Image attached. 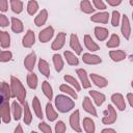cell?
Masks as SVG:
<instances>
[{
    "instance_id": "obj_1",
    "label": "cell",
    "mask_w": 133,
    "mask_h": 133,
    "mask_svg": "<svg viewBox=\"0 0 133 133\" xmlns=\"http://www.w3.org/2000/svg\"><path fill=\"white\" fill-rule=\"evenodd\" d=\"M10 90H11V98H18L19 102L21 104H24L25 98H26V89L21 83V81L15 77H10Z\"/></svg>"
},
{
    "instance_id": "obj_2",
    "label": "cell",
    "mask_w": 133,
    "mask_h": 133,
    "mask_svg": "<svg viewBox=\"0 0 133 133\" xmlns=\"http://www.w3.org/2000/svg\"><path fill=\"white\" fill-rule=\"evenodd\" d=\"M55 106L58 109V111L65 113V112H69L70 110H72L74 108L75 102L64 95H58L55 98Z\"/></svg>"
},
{
    "instance_id": "obj_3",
    "label": "cell",
    "mask_w": 133,
    "mask_h": 133,
    "mask_svg": "<svg viewBox=\"0 0 133 133\" xmlns=\"http://www.w3.org/2000/svg\"><path fill=\"white\" fill-rule=\"evenodd\" d=\"M116 111L112 105H108L107 109L104 112V116L102 118V123L105 125H111L116 121Z\"/></svg>"
},
{
    "instance_id": "obj_4",
    "label": "cell",
    "mask_w": 133,
    "mask_h": 133,
    "mask_svg": "<svg viewBox=\"0 0 133 133\" xmlns=\"http://www.w3.org/2000/svg\"><path fill=\"white\" fill-rule=\"evenodd\" d=\"M121 31L124 35V37L129 41L130 39V36H131V26H130V21L128 19V17L126 15L123 16V19H122V27H121Z\"/></svg>"
},
{
    "instance_id": "obj_5",
    "label": "cell",
    "mask_w": 133,
    "mask_h": 133,
    "mask_svg": "<svg viewBox=\"0 0 133 133\" xmlns=\"http://www.w3.org/2000/svg\"><path fill=\"white\" fill-rule=\"evenodd\" d=\"M0 112H1V118L3 123L8 124L10 122V107L8 100H6L3 104L0 105Z\"/></svg>"
},
{
    "instance_id": "obj_6",
    "label": "cell",
    "mask_w": 133,
    "mask_h": 133,
    "mask_svg": "<svg viewBox=\"0 0 133 133\" xmlns=\"http://www.w3.org/2000/svg\"><path fill=\"white\" fill-rule=\"evenodd\" d=\"M54 34V29L52 26H48L45 29H43L39 33H38V39L41 43H47L49 42Z\"/></svg>"
},
{
    "instance_id": "obj_7",
    "label": "cell",
    "mask_w": 133,
    "mask_h": 133,
    "mask_svg": "<svg viewBox=\"0 0 133 133\" xmlns=\"http://www.w3.org/2000/svg\"><path fill=\"white\" fill-rule=\"evenodd\" d=\"M80 114H79V110H75L71 116H70V125L72 127L73 130H75L76 132H81L82 129L80 127Z\"/></svg>"
},
{
    "instance_id": "obj_8",
    "label": "cell",
    "mask_w": 133,
    "mask_h": 133,
    "mask_svg": "<svg viewBox=\"0 0 133 133\" xmlns=\"http://www.w3.org/2000/svg\"><path fill=\"white\" fill-rule=\"evenodd\" d=\"M35 43V35H34V32L32 30H27L26 34L24 35L23 39H22V45L23 47L25 48H30L34 45Z\"/></svg>"
},
{
    "instance_id": "obj_9",
    "label": "cell",
    "mask_w": 133,
    "mask_h": 133,
    "mask_svg": "<svg viewBox=\"0 0 133 133\" xmlns=\"http://www.w3.org/2000/svg\"><path fill=\"white\" fill-rule=\"evenodd\" d=\"M64 43H65V33L64 32H59L57 34V36L55 37L54 42L52 43V50L56 51V50H60L63 46H64Z\"/></svg>"
},
{
    "instance_id": "obj_10",
    "label": "cell",
    "mask_w": 133,
    "mask_h": 133,
    "mask_svg": "<svg viewBox=\"0 0 133 133\" xmlns=\"http://www.w3.org/2000/svg\"><path fill=\"white\" fill-rule=\"evenodd\" d=\"M108 20H109V14L107 11H100L90 17V21L95 22V23L106 24V23H108Z\"/></svg>"
},
{
    "instance_id": "obj_11",
    "label": "cell",
    "mask_w": 133,
    "mask_h": 133,
    "mask_svg": "<svg viewBox=\"0 0 133 133\" xmlns=\"http://www.w3.org/2000/svg\"><path fill=\"white\" fill-rule=\"evenodd\" d=\"M70 46L71 48L76 52V54H81L82 53V46L80 45L79 38L75 33H72L70 36Z\"/></svg>"
},
{
    "instance_id": "obj_12",
    "label": "cell",
    "mask_w": 133,
    "mask_h": 133,
    "mask_svg": "<svg viewBox=\"0 0 133 133\" xmlns=\"http://www.w3.org/2000/svg\"><path fill=\"white\" fill-rule=\"evenodd\" d=\"M90 79L91 81L95 83L96 86L100 87V88H103V87H106L108 85V80L103 77V76H100L98 74H90Z\"/></svg>"
},
{
    "instance_id": "obj_13",
    "label": "cell",
    "mask_w": 133,
    "mask_h": 133,
    "mask_svg": "<svg viewBox=\"0 0 133 133\" xmlns=\"http://www.w3.org/2000/svg\"><path fill=\"white\" fill-rule=\"evenodd\" d=\"M82 60L86 64H99L102 62V59L98 55L90 54V53H84L82 56Z\"/></svg>"
},
{
    "instance_id": "obj_14",
    "label": "cell",
    "mask_w": 133,
    "mask_h": 133,
    "mask_svg": "<svg viewBox=\"0 0 133 133\" xmlns=\"http://www.w3.org/2000/svg\"><path fill=\"white\" fill-rule=\"evenodd\" d=\"M111 101H112V103L118 108V110H121V111L125 110V108H126V103H125L124 97H123L121 94H113V95L111 96Z\"/></svg>"
},
{
    "instance_id": "obj_15",
    "label": "cell",
    "mask_w": 133,
    "mask_h": 133,
    "mask_svg": "<svg viewBox=\"0 0 133 133\" xmlns=\"http://www.w3.org/2000/svg\"><path fill=\"white\" fill-rule=\"evenodd\" d=\"M35 60H36V55L34 52H31L29 53L25 59H24V66L29 71H33V68H34V64H35Z\"/></svg>"
},
{
    "instance_id": "obj_16",
    "label": "cell",
    "mask_w": 133,
    "mask_h": 133,
    "mask_svg": "<svg viewBox=\"0 0 133 133\" xmlns=\"http://www.w3.org/2000/svg\"><path fill=\"white\" fill-rule=\"evenodd\" d=\"M76 73H77V75H78V77H79V79H80V81H81V83H82L83 88H88V87H90L91 83H90L89 80H88L86 71H85L84 69H78V70L76 71Z\"/></svg>"
},
{
    "instance_id": "obj_17",
    "label": "cell",
    "mask_w": 133,
    "mask_h": 133,
    "mask_svg": "<svg viewBox=\"0 0 133 133\" xmlns=\"http://www.w3.org/2000/svg\"><path fill=\"white\" fill-rule=\"evenodd\" d=\"M82 107H83V109H84L86 112H88L89 114H91V115H94V116H97V115H98V114H97V111H96V108H95V106L92 105L91 100H90L88 97H85V98H84V100H83V102H82Z\"/></svg>"
},
{
    "instance_id": "obj_18",
    "label": "cell",
    "mask_w": 133,
    "mask_h": 133,
    "mask_svg": "<svg viewBox=\"0 0 133 133\" xmlns=\"http://www.w3.org/2000/svg\"><path fill=\"white\" fill-rule=\"evenodd\" d=\"M84 45H85V47L89 50V51H98L99 49H100V47H99V45L96 43V42H94V39L91 38V36L89 35V34H85L84 35Z\"/></svg>"
},
{
    "instance_id": "obj_19",
    "label": "cell",
    "mask_w": 133,
    "mask_h": 133,
    "mask_svg": "<svg viewBox=\"0 0 133 133\" xmlns=\"http://www.w3.org/2000/svg\"><path fill=\"white\" fill-rule=\"evenodd\" d=\"M47 19H48V11H47V9H42L39 12H38V15L35 17V19H34V24L36 25V26H43L45 23H46V21H47Z\"/></svg>"
},
{
    "instance_id": "obj_20",
    "label": "cell",
    "mask_w": 133,
    "mask_h": 133,
    "mask_svg": "<svg viewBox=\"0 0 133 133\" xmlns=\"http://www.w3.org/2000/svg\"><path fill=\"white\" fill-rule=\"evenodd\" d=\"M89 95L94 99V101H95V103H96L97 106H101L104 103L105 99H106V97H105L104 94H102L100 91H97V90H90L89 91Z\"/></svg>"
},
{
    "instance_id": "obj_21",
    "label": "cell",
    "mask_w": 133,
    "mask_h": 133,
    "mask_svg": "<svg viewBox=\"0 0 133 133\" xmlns=\"http://www.w3.org/2000/svg\"><path fill=\"white\" fill-rule=\"evenodd\" d=\"M109 56L113 61H122L126 58V53L123 50H112L109 52Z\"/></svg>"
},
{
    "instance_id": "obj_22",
    "label": "cell",
    "mask_w": 133,
    "mask_h": 133,
    "mask_svg": "<svg viewBox=\"0 0 133 133\" xmlns=\"http://www.w3.org/2000/svg\"><path fill=\"white\" fill-rule=\"evenodd\" d=\"M108 29H106L105 27H95V35L99 41H105L108 36Z\"/></svg>"
},
{
    "instance_id": "obj_23",
    "label": "cell",
    "mask_w": 133,
    "mask_h": 133,
    "mask_svg": "<svg viewBox=\"0 0 133 133\" xmlns=\"http://www.w3.org/2000/svg\"><path fill=\"white\" fill-rule=\"evenodd\" d=\"M0 45L4 49H7L10 46V35L8 32L0 30Z\"/></svg>"
},
{
    "instance_id": "obj_24",
    "label": "cell",
    "mask_w": 133,
    "mask_h": 133,
    "mask_svg": "<svg viewBox=\"0 0 133 133\" xmlns=\"http://www.w3.org/2000/svg\"><path fill=\"white\" fill-rule=\"evenodd\" d=\"M11 30L14 32H16V33H21L24 30L23 23H22V21L20 19L15 18V17L11 18Z\"/></svg>"
},
{
    "instance_id": "obj_25",
    "label": "cell",
    "mask_w": 133,
    "mask_h": 133,
    "mask_svg": "<svg viewBox=\"0 0 133 133\" xmlns=\"http://www.w3.org/2000/svg\"><path fill=\"white\" fill-rule=\"evenodd\" d=\"M38 70L42 73V75H44L45 77H50V68H49V63L45 60V59H39L38 60Z\"/></svg>"
},
{
    "instance_id": "obj_26",
    "label": "cell",
    "mask_w": 133,
    "mask_h": 133,
    "mask_svg": "<svg viewBox=\"0 0 133 133\" xmlns=\"http://www.w3.org/2000/svg\"><path fill=\"white\" fill-rule=\"evenodd\" d=\"M32 108H33V111H34L35 115H36L38 118H43V117H44L43 110H42V106H41V103H39V100H38L37 97H34L33 100H32Z\"/></svg>"
},
{
    "instance_id": "obj_27",
    "label": "cell",
    "mask_w": 133,
    "mask_h": 133,
    "mask_svg": "<svg viewBox=\"0 0 133 133\" xmlns=\"http://www.w3.org/2000/svg\"><path fill=\"white\" fill-rule=\"evenodd\" d=\"M46 115H47V118L50 122H53L58 117L57 112L54 110V108H53V106H52V104L50 102L47 103V105H46Z\"/></svg>"
},
{
    "instance_id": "obj_28",
    "label": "cell",
    "mask_w": 133,
    "mask_h": 133,
    "mask_svg": "<svg viewBox=\"0 0 133 133\" xmlns=\"http://www.w3.org/2000/svg\"><path fill=\"white\" fill-rule=\"evenodd\" d=\"M11 111H12V115H14V118L16 121H19L22 116V107L19 103H17L16 101L12 102L11 104Z\"/></svg>"
},
{
    "instance_id": "obj_29",
    "label": "cell",
    "mask_w": 133,
    "mask_h": 133,
    "mask_svg": "<svg viewBox=\"0 0 133 133\" xmlns=\"http://www.w3.org/2000/svg\"><path fill=\"white\" fill-rule=\"evenodd\" d=\"M83 128L85 130L86 133H94L96 131V128H95V123L91 118L89 117H85L83 119Z\"/></svg>"
},
{
    "instance_id": "obj_30",
    "label": "cell",
    "mask_w": 133,
    "mask_h": 133,
    "mask_svg": "<svg viewBox=\"0 0 133 133\" xmlns=\"http://www.w3.org/2000/svg\"><path fill=\"white\" fill-rule=\"evenodd\" d=\"M64 57H65L66 62L70 65H78L79 60H78V57L74 53H72L70 51H64Z\"/></svg>"
},
{
    "instance_id": "obj_31",
    "label": "cell",
    "mask_w": 133,
    "mask_h": 133,
    "mask_svg": "<svg viewBox=\"0 0 133 133\" xmlns=\"http://www.w3.org/2000/svg\"><path fill=\"white\" fill-rule=\"evenodd\" d=\"M23 105H24V116H23L24 123H25L26 125H30V124H31V121H32V114H31L29 105H28L27 102H24Z\"/></svg>"
},
{
    "instance_id": "obj_32",
    "label": "cell",
    "mask_w": 133,
    "mask_h": 133,
    "mask_svg": "<svg viewBox=\"0 0 133 133\" xmlns=\"http://www.w3.org/2000/svg\"><path fill=\"white\" fill-rule=\"evenodd\" d=\"M27 84L31 89H35L37 86V76L32 71L27 75Z\"/></svg>"
},
{
    "instance_id": "obj_33",
    "label": "cell",
    "mask_w": 133,
    "mask_h": 133,
    "mask_svg": "<svg viewBox=\"0 0 133 133\" xmlns=\"http://www.w3.org/2000/svg\"><path fill=\"white\" fill-rule=\"evenodd\" d=\"M42 89H43L45 96L49 100H52V98H53V89H52V87H51V85H50V83L48 81H44L42 83Z\"/></svg>"
},
{
    "instance_id": "obj_34",
    "label": "cell",
    "mask_w": 133,
    "mask_h": 133,
    "mask_svg": "<svg viewBox=\"0 0 133 133\" xmlns=\"http://www.w3.org/2000/svg\"><path fill=\"white\" fill-rule=\"evenodd\" d=\"M80 8H81V10H82L83 12H85V14H91V12H94L95 9H96V8H94V7L91 6V3L89 2V0H82V1L80 2Z\"/></svg>"
},
{
    "instance_id": "obj_35",
    "label": "cell",
    "mask_w": 133,
    "mask_h": 133,
    "mask_svg": "<svg viewBox=\"0 0 133 133\" xmlns=\"http://www.w3.org/2000/svg\"><path fill=\"white\" fill-rule=\"evenodd\" d=\"M53 63H54L56 72H60L63 69V59L59 54L53 55Z\"/></svg>"
},
{
    "instance_id": "obj_36",
    "label": "cell",
    "mask_w": 133,
    "mask_h": 133,
    "mask_svg": "<svg viewBox=\"0 0 133 133\" xmlns=\"http://www.w3.org/2000/svg\"><path fill=\"white\" fill-rule=\"evenodd\" d=\"M11 10L16 14H20L23 10V2L21 0H9Z\"/></svg>"
},
{
    "instance_id": "obj_37",
    "label": "cell",
    "mask_w": 133,
    "mask_h": 133,
    "mask_svg": "<svg viewBox=\"0 0 133 133\" xmlns=\"http://www.w3.org/2000/svg\"><path fill=\"white\" fill-rule=\"evenodd\" d=\"M119 42H121V41H119V36H118L117 34L113 33V34L110 36V38L108 39L106 46H107L108 48H116V47L119 46V44H121Z\"/></svg>"
},
{
    "instance_id": "obj_38",
    "label": "cell",
    "mask_w": 133,
    "mask_h": 133,
    "mask_svg": "<svg viewBox=\"0 0 133 133\" xmlns=\"http://www.w3.org/2000/svg\"><path fill=\"white\" fill-rule=\"evenodd\" d=\"M63 79H64V81H65L66 83H69V84H71L73 87H75L76 91H80V89H81V86L79 85L78 81H77V80H76L74 77H72L71 75H64Z\"/></svg>"
},
{
    "instance_id": "obj_39",
    "label": "cell",
    "mask_w": 133,
    "mask_h": 133,
    "mask_svg": "<svg viewBox=\"0 0 133 133\" xmlns=\"http://www.w3.org/2000/svg\"><path fill=\"white\" fill-rule=\"evenodd\" d=\"M59 89H60V91L65 92L66 95H70V96H71L72 98H74V99H77V98H78L77 92H76L71 86H69L68 84H61L60 87H59Z\"/></svg>"
},
{
    "instance_id": "obj_40",
    "label": "cell",
    "mask_w": 133,
    "mask_h": 133,
    "mask_svg": "<svg viewBox=\"0 0 133 133\" xmlns=\"http://www.w3.org/2000/svg\"><path fill=\"white\" fill-rule=\"evenodd\" d=\"M38 9V3L35 0H30L27 4V12L30 16H33Z\"/></svg>"
},
{
    "instance_id": "obj_41",
    "label": "cell",
    "mask_w": 133,
    "mask_h": 133,
    "mask_svg": "<svg viewBox=\"0 0 133 133\" xmlns=\"http://www.w3.org/2000/svg\"><path fill=\"white\" fill-rule=\"evenodd\" d=\"M12 53L10 51H3L0 52V62H7L11 59Z\"/></svg>"
},
{
    "instance_id": "obj_42",
    "label": "cell",
    "mask_w": 133,
    "mask_h": 133,
    "mask_svg": "<svg viewBox=\"0 0 133 133\" xmlns=\"http://www.w3.org/2000/svg\"><path fill=\"white\" fill-rule=\"evenodd\" d=\"M119 20H121V15H119V12H118L117 10H113V11H112V17H111V24H112V26H114V27L118 26Z\"/></svg>"
},
{
    "instance_id": "obj_43",
    "label": "cell",
    "mask_w": 133,
    "mask_h": 133,
    "mask_svg": "<svg viewBox=\"0 0 133 133\" xmlns=\"http://www.w3.org/2000/svg\"><path fill=\"white\" fill-rule=\"evenodd\" d=\"M65 130H66V128H65L64 123L62 121H58L55 125V132L56 133H64Z\"/></svg>"
},
{
    "instance_id": "obj_44",
    "label": "cell",
    "mask_w": 133,
    "mask_h": 133,
    "mask_svg": "<svg viewBox=\"0 0 133 133\" xmlns=\"http://www.w3.org/2000/svg\"><path fill=\"white\" fill-rule=\"evenodd\" d=\"M38 129H39L42 132H45V133H51V132H52L51 127H50L47 123H45V122H42V123L38 124Z\"/></svg>"
},
{
    "instance_id": "obj_45",
    "label": "cell",
    "mask_w": 133,
    "mask_h": 133,
    "mask_svg": "<svg viewBox=\"0 0 133 133\" xmlns=\"http://www.w3.org/2000/svg\"><path fill=\"white\" fill-rule=\"evenodd\" d=\"M92 2H94V5L97 9H100V10L106 9V5L102 0H92Z\"/></svg>"
},
{
    "instance_id": "obj_46",
    "label": "cell",
    "mask_w": 133,
    "mask_h": 133,
    "mask_svg": "<svg viewBox=\"0 0 133 133\" xmlns=\"http://www.w3.org/2000/svg\"><path fill=\"white\" fill-rule=\"evenodd\" d=\"M8 24H9L8 18L5 15L0 14V27H6V26H8Z\"/></svg>"
},
{
    "instance_id": "obj_47",
    "label": "cell",
    "mask_w": 133,
    "mask_h": 133,
    "mask_svg": "<svg viewBox=\"0 0 133 133\" xmlns=\"http://www.w3.org/2000/svg\"><path fill=\"white\" fill-rule=\"evenodd\" d=\"M6 100H9V99L6 97L5 91L3 90V88H2V87H1V85H0V105H1V104H3Z\"/></svg>"
},
{
    "instance_id": "obj_48",
    "label": "cell",
    "mask_w": 133,
    "mask_h": 133,
    "mask_svg": "<svg viewBox=\"0 0 133 133\" xmlns=\"http://www.w3.org/2000/svg\"><path fill=\"white\" fill-rule=\"evenodd\" d=\"M8 9V2L7 0H0V11H6Z\"/></svg>"
},
{
    "instance_id": "obj_49",
    "label": "cell",
    "mask_w": 133,
    "mask_h": 133,
    "mask_svg": "<svg viewBox=\"0 0 133 133\" xmlns=\"http://www.w3.org/2000/svg\"><path fill=\"white\" fill-rule=\"evenodd\" d=\"M106 2L111 6H117L122 3V0H106Z\"/></svg>"
},
{
    "instance_id": "obj_50",
    "label": "cell",
    "mask_w": 133,
    "mask_h": 133,
    "mask_svg": "<svg viewBox=\"0 0 133 133\" xmlns=\"http://www.w3.org/2000/svg\"><path fill=\"white\" fill-rule=\"evenodd\" d=\"M127 99H128V102H129V105L132 107L133 106V94L132 92H129L128 95H127Z\"/></svg>"
},
{
    "instance_id": "obj_51",
    "label": "cell",
    "mask_w": 133,
    "mask_h": 133,
    "mask_svg": "<svg viewBox=\"0 0 133 133\" xmlns=\"http://www.w3.org/2000/svg\"><path fill=\"white\" fill-rule=\"evenodd\" d=\"M15 133H23V129H22L21 125H18V127L15 129Z\"/></svg>"
},
{
    "instance_id": "obj_52",
    "label": "cell",
    "mask_w": 133,
    "mask_h": 133,
    "mask_svg": "<svg viewBox=\"0 0 133 133\" xmlns=\"http://www.w3.org/2000/svg\"><path fill=\"white\" fill-rule=\"evenodd\" d=\"M106 132L115 133V130H114V129H109V128H106V129H103V130H102V133H106Z\"/></svg>"
},
{
    "instance_id": "obj_53",
    "label": "cell",
    "mask_w": 133,
    "mask_h": 133,
    "mask_svg": "<svg viewBox=\"0 0 133 133\" xmlns=\"http://www.w3.org/2000/svg\"><path fill=\"white\" fill-rule=\"evenodd\" d=\"M1 119H2V118H1V112H0V123H1Z\"/></svg>"
},
{
    "instance_id": "obj_54",
    "label": "cell",
    "mask_w": 133,
    "mask_h": 133,
    "mask_svg": "<svg viewBox=\"0 0 133 133\" xmlns=\"http://www.w3.org/2000/svg\"><path fill=\"white\" fill-rule=\"evenodd\" d=\"M0 52H1V51H0Z\"/></svg>"
}]
</instances>
